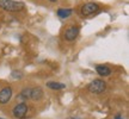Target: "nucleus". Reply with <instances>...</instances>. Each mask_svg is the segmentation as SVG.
I'll return each instance as SVG.
<instances>
[{"mask_svg": "<svg viewBox=\"0 0 129 119\" xmlns=\"http://www.w3.org/2000/svg\"><path fill=\"white\" fill-rule=\"evenodd\" d=\"M24 3L14 0H0V7L9 12H18L24 9Z\"/></svg>", "mask_w": 129, "mask_h": 119, "instance_id": "nucleus-1", "label": "nucleus"}, {"mask_svg": "<svg viewBox=\"0 0 129 119\" xmlns=\"http://www.w3.org/2000/svg\"><path fill=\"white\" fill-rule=\"evenodd\" d=\"M87 88L93 94H102L106 89V83L105 81H103L101 79H97V80H93L92 82L88 85Z\"/></svg>", "mask_w": 129, "mask_h": 119, "instance_id": "nucleus-2", "label": "nucleus"}, {"mask_svg": "<svg viewBox=\"0 0 129 119\" xmlns=\"http://www.w3.org/2000/svg\"><path fill=\"white\" fill-rule=\"evenodd\" d=\"M12 113H13L14 118H18V119L25 118V115H26V113H28V105H26L25 102L17 104V105L13 107Z\"/></svg>", "mask_w": 129, "mask_h": 119, "instance_id": "nucleus-3", "label": "nucleus"}, {"mask_svg": "<svg viewBox=\"0 0 129 119\" xmlns=\"http://www.w3.org/2000/svg\"><path fill=\"white\" fill-rule=\"evenodd\" d=\"M99 10V6L94 3H87V4L83 5V7H81V13L83 16H91V14L96 13L97 11Z\"/></svg>", "mask_w": 129, "mask_h": 119, "instance_id": "nucleus-4", "label": "nucleus"}, {"mask_svg": "<svg viewBox=\"0 0 129 119\" xmlns=\"http://www.w3.org/2000/svg\"><path fill=\"white\" fill-rule=\"evenodd\" d=\"M78 35H79V28L78 26H71V28H68L66 31H64L63 37H64L66 41L72 42L78 37Z\"/></svg>", "mask_w": 129, "mask_h": 119, "instance_id": "nucleus-5", "label": "nucleus"}, {"mask_svg": "<svg viewBox=\"0 0 129 119\" xmlns=\"http://www.w3.org/2000/svg\"><path fill=\"white\" fill-rule=\"evenodd\" d=\"M11 98H12V88L11 87H5L0 91V104L1 105L7 104Z\"/></svg>", "mask_w": 129, "mask_h": 119, "instance_id": "nucleus-6", "label": "nucleus"}, {"mask_svg": "<svg viewBox=\"0 0 129 119\" xmlns=\"http://www.w3.org/2000/svg\"><path fill=\"white\" fill-rule=\"evenodd\" d=\"M43 96V89L41 87H34L31 88V94H30V99L32 100H40Z\"/></svg>", "mask_w": 129, "mask_h": 119, "instance_id": "nucleus-7", "label": "nucleus"}, {"mask_svg": "<svg viewBox=\"0 0 129 119\" xmlns=\"http://www.w3.org/2000/svg\"><path fill=\"white\" fill-rule=\"evenodd\" d=\"M30 94H31V88H24L17 96V101H26L28 99H30Z\"/></svg>", "mask_w": 129, "mask_h": 119, "instance_id": "nucleus-8", "label": "nucleus"}, {"mask_svg": "<svg viewBox=\"0 0 129 119\" xmlns=\"http://www.w3.org/2000/svg\"><path fill=\"white\" fill-rule=\"evenodd\" d=\"M96 70L101 76H109V75H111V69L109 67H106V66H97Z\"/></svg>", "mask_w": 129, "mask_h": 119, "instance_id": "nucleus-9", "label": "nucleus"}, {"mask_svg": "<svg viewBox=\"0 0 129 119\" xmlns=\"http://www.w3.org/2000/svg\"><path fill=\"white\" fill-rule=\"evenodd\" d=\"M72 10L71 9H59L57 10V16L60 17V18H68L71 17V14H72Z\"/></svg>", "mask_w": 129, "mask_h": 119, "instance_id": "nucleus-10", "label": "nucleus"}, {"mask_svg": "<svg viewBox=\"0 0 129 119\" xmlns=\"http://www.w3.org/2000/svg\"><path fill=\"white\" fill-rule=\"evenodd\" d=\"M47 86H48L49 88H51V89H56V91L66 88V85H63V83H60V82H54V81L47 82Z\"/></svg>", "mask_w": 129, "mask_h": 119, "instance_id": "nucleus-11", "label": "nucleus"}, {"mask_svg": "<svg viewBox=\"0 0 129 119\" xmlns=\"http://www.w3.org/2000/svg\"><path fill=\"white\" fill-rule=\"evenodd\" d=\"M22 76H23V75H22V73H20V72H17V70H14V72H12V78H18V79H20L22 78Z\"/></svg>", "mask_w": 129, "mask_h": 119, "instance_id": "nucleus-12", "label": "nucleus"}, {"mask_svg": "<svg viewBox=\"0 0 129 119\" xmlns=\"http://www.w3.org/2000/svg\"><path fill=\"white\" fill-rule=\"evenodd\" d=\"M115 119H123V118H122V117H121L120 114H117V115L115 117Z\"/></svg>", "mask_w": 129, "mask_h": 119, "instance_id": "nucleus-13", "label": "nucleus"}, {"mask_svg": "<svg viewBox=\"0 0 129 119\" xmlns=\"http://www.w3.org/2000/svg\"><path fill=\"white\" fill-rule=\"evenodd\" d=\"M49 1H50V3H56L57 0H49Z\"/></svg>", "mask_w": 129, "mask_h": 119, "instance_id": "nucleus-14", "label": "nucleus"}, {"mask_svg": "<svg viewBox=\"0 0 129 119\" xmlns=\"http://www.w3.org/2000/svg\"><path fill=\"white\" fill-rule=\"evenodd\" d=\"M68 119H74V118H68Z\"/></svg>", "mask_w": 129, "mask_h": 119, "instance_id": "nucleus-15", "label": "nucleus"}, {"mask_svg": "<svg viewBox=\"0 0 129 119\" xmlns=\"http://www.w3.org/2000/svg\"><path fill=\"white\" fill-rule=\"evenodd\" d=\"M0 119H4V118H0Z\"/></svg>", "mask_w": 129, "mask_h": 119, "instance_id": "nucleus-16", "label": "nucleus"}]
</instances>
